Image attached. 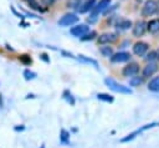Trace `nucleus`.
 I'll use <instances>...</instances> for the list:
<instances>
[{
	"mask_svg": "<svg viewBox=\"0 0 159 148\" xmlns=\"http://www.w3.org/2000/svg\"><path fill=\"white\" fill-rule=\"evenodd\" d=\"M104 83L112 90V91H114V92H119V93H125V95H130L132 93V90L129 88V87H127V86H123V85H120V83H118L117 81H114L113 78H111V77H107L106 80H104Z\"/></svg>",
	"mask_w": 159,
	"mask_h": 148,
	"instance_id": "1",
	"label": "nucleus"
},
{
	"mask_svg": "<svg viewBox=\"0 0 159 148\" xmlns=\"http://www.w3.org/2000/svg\"><path fill=\"white\" fill-rule=\"evenodd\" d=\"M109 4H111V0H99V1L94 5V7L91 10L92 14H91V19L88 17V21H89V22H94L97 15L101 14V12H104V11L108 9Z\"/></svg>",
	"mask_w": 159,
	"mask_h": 148,
	"instance_id": "2",
	"label": "nucleus"
},
{
	"mask_svg": "<svg viewBox=\"0 0 159 148\" xmlns=\"http://www.w3.org/2000/svg\"><path fill=\"white\" fill-rule=\"evenodd\" d=\"M158 11V4L155 0H147L142 7V16L148 17Z\"/></svg>",
	"mask_w": 159,
	"mask_h": 148,
	"instance_id": "3",
	"label": "nucleus"
},
{
	"mask_svg": "<svg viewBox=\"0 0 159 148\" xmlns=\"http://www.w3.org/2000/svg\"><path fill=\"white\" fill-rule=\"evenodd\" d=\"M78 20H80V17H78L76 14H71V12H70V14L63 15V16L58 20V25H60V26H71V25L78 22Z\"/></svg>",
	"mask_w": 159,
	"mask_h": 148,
	"instance_id": "4",
	"label": "nucleus"
},
{
	"mask_svg": "<svg viewBox=\"0 0 159 148\" xmlns=\"http://www.w3.org/2000/svg\"><path fill=\"white\" fill-rule=\"evenodd\" d=\"M88 31H89V26H87L86 24H80V25H77V26H73V27L70 30V32H71L73 36H76V37H82V36H84Z\"/></svg>",
	"mask_w": 159,
	"mask_h": 148,
	"instance_id": "5",
	"label": "nucleus"
},
{
	"mask_svg": "<svg viewBox=\"0 0 159 148\" xmlns=\"http://www.w3.org/2000/svg\"><path fill=\"white\" fill-rule=\"evenodd\" d=\"M117 39H118L117 34H114V32H106V34L99 35L97 41H98L99 45H106V44H111V42L117 41Z\"/></svg>",
	"mask_w": 159,
	"mask_h": 148,
	"instance_id": "6",
	"label": "nucleus"
},
{
	"mask_svg": "<svg viewBox=\"0 0 159 148\" xmlns=\"http://www.w3.org/2000/svg\"><path fill=\"white\" fill-rule=\"evenodd\" d=\"M138 72H139V66H138V63H135V62H132V63L127 65V66L123 68V76H125V77H133V76H135Z\"/></svg>",
	"mask_w": 159,
	"mask_h": 148,
	"instance_id": "7",
	"label": "nucleus"
},
{
	"mask_svg": "<svg viewBox=\"0 0 159 148\" xmlns=\"http://www.w3.org/2000/svg\"><path fill=\"white\" fill-rule=\"evenodd\" d=\"M148 49H149V45H148L147 42L139 41V42L134 44V46H133V52H134L137 56H144V55L147 53Z\"/></svg>",
	"mask_w": 159,
	"mask_h": 148,
	"instance_id": "8",
	"label": "nucleus"
},
{
	"mask_svg": "<svg viewBox=\"0 0 159 148\" xmlns=\"http://www.w3.org/2000/svg\"><path fill=\"white\" fill-rule=\"evenodd\" d=\"M130 60V53L129 52H118V53H114L111 56V61L113 63H120V62H125Z\"/></svg>",
	"mask_w": 159,
	"mask_h": 148,
	"instance_id": "9",
	"label": "nucleus"
},
{
	"mask_svg": "<svg viewBox=\"0 0 159 148\" xmlns=\"http://www.w3.org/2000/svg\"><path fill=\"white\" fill-rule=\"evenodd\" d=\"M145 30H147V24L144 21H137L135 25L133 26V36L140 37L144 35Z\"/></svg>",
	"mask_w": 159,
	"mask_h": 148,
	"instance_id": "10",
	"label": "nucleus"
},
{
	"mask_svg": "<svg viewBox=\"0 0 159 148\" xmlns=\"http://www.w3.org/2000/svg\"><path fill=\"white\" fill-rule=\"evenodd\" d=\"M158 63L157 62H149L145 67H144V70H143V77H149V76H152V75H154L157 71H158Z\"/></svg>",
	"mask_w": 159,
	"mask_h": 148,
	"instance_id": "11",
	"label": "nucleus"
},
{
	"mask_svg": "<svg viewBox=\"0 0 159 148\" xmlns=\"http://www.w3.org/2000/svg\"><path fill=\"white\" fill-rule=\"evenodd\" d=\"M94 5H96V0H86L80 7H78V11L80 12H87V11H89V10H92L93 7H94Z\"/></svg>",
	"mask_w": 159,
	"mask_h": 148,
	"instance_id": "12",
	"label": "nucleus"
},
{
	"mask_svg": "<svg viewBox=\"0 0 159 148\" xmlns=\"http://www.w3.org/2000/svg\"><path fill=\"white\" fill-rule=\"evenodd\" d=\"M147 30H148L150 34H157V32H159V19L150 20V21L147 24Z\"/></svg>",
	"mask_w": 159,
	"mask_h": 148,
	"instance_id": "13",
	"label": "nucleus"
},
{
	"mask_svg": "<svg viewBox=\"0 0 159 148\" xmlns=\"http://www.w3.org/2000/svg\"><path fill=\"white\" fill-rule=\"evenodd\" d=\"M132 26V21L128 20V19H120L117 24H116V27L119 30V31H123V30H127Z\"/></svg>",
	"mask_w": 159,
	"mask_h": 148,
	"instance_id": "14",
	"label": "nucleus"
},
{
	"mask_svg": "<svg viewBox=\"0 0 159 148\" xmlns=\"http://www.w3.org/2000/svg\"><path fill=\"white\" fill-rule=\"evenodd\" d=\"M148 88L153 92H159V76H157L148 83Z\"/></svg>",
	"mask_w": 159,
	"mask_h": 148,
	"instance_id": "15",
	"label": "nucleus"
},
{
	"mask_svg": "<svg viewBox=\"0 0 159 148\" xmlns=\"http://www.w3.org/2000/svg\"><path fill=\"white\" fill-rule=\"evenodd\" d=\"M145 60L149 62H157L159 60V52L158 51H149L145 56Z\"/></svg>",
	"mask_w": 159,
	"mask_h": 148,
	"instance_id": "16",
	"label": "nucleus"
},
{
	"mask_svg": "<svg viewBox=\"0 0 159 148\" xmlns=\"http://www.w3.org/2000/svg\"><path fill=\"white\" fill-rule=\"evenodd\" d=\"M99 51H101L102 56H104V57H111L113 55V49L111 46H101Z\"/></svg>",
	"mask_w": 159,
	"mask_h": 148,
	"instance_id": "17",
	"label": "nucleus"
},
{
	"mask_svg": "<svg viewBox=\"0 0 159 148\" xmlns=\"http://www.w3.org/2000/svg\"><path fill=\"white\" fill-rule=\"evenodd\" d=\"M142 131L140 129H137V131H134V132H132L130 134H128L127 137H124V138H122L120 139V142H123V143H125V142H129V141H132L133 138H135L137 137V134H139Z\"/></svg>",
	"mask_w": 159,
	"mask_h": 148,
	"instance_id": "18",
	"label": "nucleus"
},
{
	"mask_svg": "<svg viewBox=\"0 0 159 148\" xmlns=\"http://www.w3.org/2000/svg\"><path fill=\"white\" fill-rule=\"evenodd\" d=\"M142 82H143V78L142 77H138V76H133L130 78V81H129L130 86H133V87H137V86L142 85Z\"/></svg>",
	"mask_w": 159,
	"mask_h": 148,
	"instance_id": "19",
	"label": "nucleus"
},
{
	"mask_svg": "<svg viewBox=\"0 0 159 148\" xmlns=\"http://www.w3.org/2000/svg\"><path fill=\"white\" fill-rule=\"evenodd\" d=\"M97 98L101 99V101H104V102H113V97L109 96L108 93H98Z\"/></svg>",
	"mask_w": 159,
	"mask_h": 148,
	"instance_id": "20",
	"label": "nucleus"
},
{
	"mask_svg": "<svg viewBox=\"0 0 159 148\" xmlns=\"http://www.w3.org/2000/svg\"><path fill=\"white\" fill-rule=\"evenodd\" d=\"M96 36H97V32H96V31H88L84 36L81 37V40H82V41H89V40H93Z\"/></svg>",
	"mask_w": 159,
	"mask_h": 148,
	"instance_id": "21",
	"label": "nucleus"
},
{
	"mask_svg": "<svg viewBox=\"0 0 159 148\" xmlns=\"http://www.w3.org/2000/svg\"><path fill=\"white\" fill-rule=\"evenodd\" d=\"M26 1H27L29 6H30L31 9H34V10H37V11H42V7L39 5V2H37L36 0H26Z\"/></svg>",
	"mask_w": 159,
	"mask_h": 148,
	"instance_id": "22",
	"label": "nucleus"
},
{
	"mask_svg": "<svg viewBox=\"0 0 159 148\" xmlns=\"http://www.w3.org/2000/svg\"><path fill=\"white\" fill-rule=\"evenodd\" d=\"M78 58H80V60H82L83 62L92 63L96 68H98V63H97V61H94V60H92V58H88V57H86V56H83V55H80V56H78Z\"/></svg>",
	"mask_w": 159,
	"mask_h": 148,
	"instance_id": "23",
	"label": "nucleus"
},
{
	"mask_svg": "<svg viewBox=\"0 0 159 148\" xmlns=\"http://www.w3.org/2000/svg\"><path fill=\"white\" fill-rule=\"evenodd\" d=\"M24 77H25V80H32V78L36 77V73L30 71V70H25L24 71Z\"/></svg>",
	"mask_w": 159,
	"mask_h": 148,
	"instance_id": "24",
	"label": "nucleus"
},
{
	"mask_svg": "<svg viewBox=\"0 0 159 148\" xmlns=\"http://www.w3.org/2000/svg\"><path fill=\"white\" fill-rule=\"evenodd\" d=\"M20 61H21L22 63H25V65H30V63H31V58H30L29 55H21V56H20Z\"/></svg>",
	"mask_w": 159,
	"mask_h": 148,
	"instance_id": "25",
	"label": "nucleus"
},
{
	"mask_svg": "<svg viewBox=\"0 0 159 148\" xmlns=\"http://www.w3.org/2000/svg\"><path fill=\"white\" fill-rule=\"evenodd\" d=\"M68 132L67 131H65V129H62L61 131V141L63 142V143H67L68 142Z\"/></svg>",
	"mask_w": 159,
	"mask_h": 148,
	"instance_id": "26",
	"label": "nucleus"
},
{
	"mask_svg": "<svg viewBox=\"0 0 159 148\" xmlns=\"http://www.w3.org/2000/svg\"><path fill=\"white\" fill-rule=\"evenodd\" d=\"M63 95H65V98H66V99H67V101H68L71 104H75V99H73L72 95H71L68 91H65V93H63Z\"/></svg>",
	"mask_w": 159,
	"mask_h": 148,
	"instance_id": "27",
	"label": "nucleus"
},
{
	"mask_svg": "<svg viewBox=\"0 0 159 148\" xmlns=\"http://www.w3.org/2000/svg\"><path fill=\"white\" fill-rule=\"evenodd\" d=\"M42 1V4L45 5V6H51L53 2H55V0H41Z\"/></svg>",
	"mask_w": 159,
	"mask_h": 148,
	"instance_id": "28",
	"label": "nucleus"
},
{
	"mask_svg": "<svg viewBox=\"0 0 159 148\" xmlns=\"http://www.w3.org/2000/svg\"><path fill=\"white\" fill-rule=\"evenodd\" d=\"M46 56H47V55H45V53H42V55H41V58H42V60H45L46 62H50V60H48V58H47Z\"/></svg>",
	"mask_w": 159,
	"mask_h": 148,
	"instance_id": "29",
	"label": "nucleus"
},
{
	"mask_svg": "<svg viewBox=\"0 0 159 148\" xmlns=\"http://www.w3.org/2000/svg\"><path fill=\"white\" fill-rule=\"evenodd\" d=\"M41 148H45V147H43V146H42V147H41Z\"/></svg>",
	"mask_w": 159,
	"mask_h": 148,
	"instance_id": "30",
	"label": "nucleus"
},
{
	"mask_svg": "<svg viewBox=\"0 0 159 148\" xmlns=\"http://www.w3.org/2000/svg\"><path fill=\"white\" fill-rule=\"evenodd\" d=\"M76 1H80V0H76Z\"/></svg>",
	"mask_w": 159,
	"mask_h": 148,
	"instance_id": "31",
	"label": "nucleus"
},
{
	"mask_svg": "<svg viewBox=\"0 0 159 148\" xmlns=\"http://www.w3.org/2000/svg\"><path fill=\"white\" fill-rule=\"evenodd\" d=\"M158 52H159V51H158Z\"/></svg>",
	"mask_w": 159,
	"mask_h": 148,
	"instance_id": "32",
	"label": "nucleus"
}]
</instances>
